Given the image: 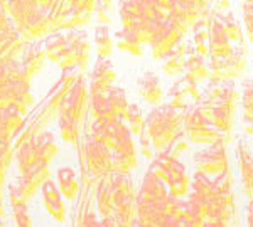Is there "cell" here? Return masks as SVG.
<instances>
[{"instance_id": "obj_52", "label": "cell", "mask_w": 253, "mask_h": 227, "mask_svg": "<svg viewBox=\"0 0 253 227\" xmlns=\"http://www.w3.org/2000/svg\"><path fill=\"white\" fill-rule=\"evenodd\" d=\"M83 227H101V222L98 221L96 216L93 212H88L86 217H84V224Z\"/></svg>"}, {"instance_id": "obj_55", "label": "cell", "mask_w": 253, "mask_h": 227, "mask_svg": "<svg viewBox=\"0 0 253 227\" xmlns=\"http://www.w3.org/2000/svg\"><path fill=\"white\" fill-rule=\"evenodd\" d=\"M162 227H186V224H184V221H182V219L169 217L164 222V226H162Z\"/></svg>"}, {"instance_id": "obj_18", "label": "cell", "mask_w": 253, "mask_h": 227, "mask_svg": "<svg viewBox=\"0 0 253 227\" xmlns=\"http://www.w3.org/2000/svg\"><path fill=\"white\" fill-rule=\"evenodd\" d=\"M34 148L38 160L42 162H51L52 158H56V155H58V145H56L54 135L49 131L41 133L38 138L34 140Z\"/></svg>"}, {"instance_id": "obj_53", "label": "cell", "mask_w": 253, "mask_h": 227, "mask_svg": "<svg viewBox=\"0 0 253 227\" xmlns=\"http://www.w3.org/2000/svg\"><path fill=\"white\" fill-rule=\"evenodd\" d=\"M96 9V19H98V22H101V24H107V22H110V15H107L105 14V9L107 7L105 5H100V7H95Z\"/></svg>"}, {"instance_id": "obj_37", "label": "cell", "mask_w": 253, "mask_h": 227, "mask_svg": "<svg viewBox=\"0 0 253 227\" xmlns=\"http://www.w3.org/2000/svg\"><path fill=\"white\" fill-rule=\"evenodd\" d=\"M59 130L63 140L69 141V143H76V136H78V128H76V121L66 113H63L59 118Z\"/></svg>"}, {"instance_id": "obj_11", "label": "cell", "mask_w": 253, "mask_h": 227, "mask_svg": "<svg viewBox=\"0 0 253 227\" xmlns=\"http://www.w3.org/2000/svg\"><path fill=\"white\" fill-rule=\"evenodd\" d=\"M182 78L186 81H189V83L198 84V86L208 83V79H210V69H208L206 58L196 54L194 49H191L186 58L184 76H182Z\"/></svg>"}, {"instance_id": "obj_50", "label": "cell", "mask_w": 253, "mask_h": 227, "mask_svg": "<svg viewBox=\"0 0 253 227\" xmlns=\"http://www.w3.org/2000/svg\"><path fill=\"white\" fill-rule=\"evenodd\" d=\"M231 7V0H211V9H213L216 14H224L228 12Z\"/></svg>"}, {"instance_id": "obj_17", "label": "cell", "mask_w": 253, "mask_h": 227, "mask_svg": "<svg viewBox=\"0 0 253 227\" xmlns=\"http://www.w3.org/2000/svg\"><path fill=\"white\" fill-rule=\"evenodd\" d=\"M26 29L31 32L32 37H41L51 31V19L44 9H34L26 20Z\"/></svg>"}, {"instance_id": "obj_4", "label": "cell", "mask_w": 253, "mask_h": 227, "mask_svg": "<svg viewBox=\"0 0 253 227\" xmlns=\"http://www.w3.org/2000/svg\"><path fill=\"white\" fill-rule=\"evenodd\" d=\"M230 141L231 140H221L218 143H213L210 147L199 150L194 155L196 172H201L211 178L228 172L230 170V163H228L226 148L230 145Z\"/></svg>"}, {"instance_id": "obj_42", "label": "cell", "mask_w": 253, "mask_h": 227, "mask_svg": "<svg viewBox=\"0 0 253 227\" xmlns=\"http://www.w3.org/2000/svg\"><path fill=\"white\" fill-rule=\"evenodd\" d=\"M17 187L20 190V194H22V197L26 198V202L27 200H31L32 197L38 194V190L41 185L39 184H36L34 180H32L31 177H27V175H22L20 177V180H19V184H17Z\"/></svg>"}, {"instance_id": "obj_28", "label": "cell", "mask_w": 253, "mask_h": 227, "mask_svg": "<svg viewBox=\"0 0 253 227\" xmlns=\"http://www.w3.org/2000/svg\"><path fill=\"white\" fill-rule=\"evenodd\" d=\"M169 106L170 108H174V109H177V111H186L187 108H189V103H191V99H189V96L186 95V89H184V79L182 78H179L175 83L170 86L169 89Z\"/></svg>"}, {"instance_id": "obj_7", "label": "cell", "mask_w": 253, "mask_h": 227, "mask_svg": "<svg viewBox=\"0 0 253 227\" xmlns=\"http://www.w3.org/2000/svg\"><path fill=\"white\" fill-rule=\"evenodd\" d=\"M86 103H88L86 86H84L83 79L76 81L68 95L66 104L63 106V113L69 115L78 123V121L83 120V116L86 115Z\"/></svg>"}, {"instance_id": "obj_41", "label": "cell", "mask_w": 253, "mask_h": 227, "mask_svg": "<svg viewBox=\"0 0 253 227\" xmlns=\"http://www.w3.org/2000/svg\"><path fill=\"white\" fill-rule=\"evenodd\" d=\"M182 221H184L186 227H206V219L191 207L186 200V205H184V214H182Z\"/></svg>"}, {"instance_id": "obj_5", "label": "cell", "mask_w": 253, "mask_h": 227, "mask_svg": "<svg viewBox=\"0 0 253 227\" xmlns=\"http://www.w3.org/2000/svg\"><path fill=\"white\" fill-rule=\"evenodd\" d=\"M182 39H184V35L166 19L164 22L159 26L152 42L149 44L150 54H152V58L156 61H161L166 54H169V52L179 44V40H182Z\"/></svg>"}, {"instance_id": "obj_39", "label": "cell", "mask_w": 253, "mask_h": 227, "mask_svg": "<svg viewBox=\"0 0 253 227\" xmlns=\"http://www.w3.org/2000/svg\"><path fill=\"white\" fill-rule=\"evenodd\" d=\"M242 12L245 22V35L253 46V0H242Z\"/></svg>"}, {"instance_id": "obj_3", "label": "cell", "mask_w": 253, "mask_h": 227, "mask_svg": "<svg viewBox=\"0 0 253 227\" xmlns=\"http://www.w3.org/2000/svg\"><path fill=\"white\" fill-rule=\"evenodd\" d=\"M182 131L189 143L203 147H210L221 140H231L230 135H223L211 125V121L203 115L196 103L191 104L182 115Z\"/></svg>"}, {"instance_id": "obj_58", "label": "cell", "mask_w": 253, "mask_h": 227, "mask_svg": "<svg viewBox=\"0 0 253 227\" xmlns=\"http://www.w3.org/2000/svg\"><path fill=\"white\" fill-rule=\"evenodd\" d=\"M3 182H5V167L0 165V190L3 187Z\"/></svg>"}, {"instance_id": "obj_34", "label": "cell", "mask_w": 253, "mask_h": 227, "mask_svg": "<svg viewBox=\"0 0 253 227\" xmlns=\"http://www.w3.org/2000/svg\"><path fill=\"white\" fill-rule=\"evenodd\" d=\"M89 20H91V12H76L75 9H68L63 12L59 27H81L86 26Z\"/></svg>"}, {"instance_id": "obj_29", "label": "cell", "mask_w": 253, "mask_h": 227, "mask_svg": "<svg viewBox=\"0 0 253 227\" xmlns=\"http://www.w3.org/2000/svg\"><path fill=\"white\" fill-rule=\"evenodd\" d=\"M161 61H162L161 63L162 71H164L169 78H179L181 74H184L186 58L179 54V52H175L174 49L170 51L169 54H166Z\"/></svg>"}, {"instance_id": "obj_36", "label": "cell", "mask_w": 253, "mask_h": 227, "mask_svg": "<svg viewBox=\"0 0 253 227\" xmlns=\"http://www.w3.org/2000/svg\"><path fill=\"white\" fill-rule=\"evenodd\" d=\"M208 63V69H210V79L208 81H214V83H223L224 79V59L219 56L210 54L206 58Z\"/></svg>"}, {"instance_id": "obj_49", "label": "cell", "mask_w": 253, "mask_h": 227, "mask_svg": "<svg viewBox=\"0 0 253 227\" xmlns=\"http://www.w3.org/2000/svg\"><path fill=\"white\" fill-rule=\"evenodd\" d=\"M182 79H184V78H182ZM184 89H186V95L189 96V99L193 101V103H196V101L201 98V91H203V89L199 88L198 84L189 83V81L184 79Z\"/></svg>"}, {"instance_id": "obj_45", "label": "cell", "mask_w": 253, "mask_h": 227, "mask_svg": "<svg viewBox=\"0 0 253 227\" xmlns=\"http://www.w3.org/2000/svg\"><path fill=\"white\" fill-rule=\"evenodd\" d=\"M12 157H14V153H12L9 140L0 138V165H3L7 168L12 162Z\"/></svg>"}, {"instance_id": "obj_1", "label": "cell", "mask_w": 253, "mask_h": 227, "mask_svg": "<svg viewBox=\"0 0 253 227\" xmlns=\"http://www.w3.org/2000/svg\"><path fill=\"white\" fill-rule=\"evenodd\" d=\"M182 131V113L169 104L156 106L145 118V133L149 135L152 148L164 152L170 147L175 136Z\"/></svg>"}, {"instance_id": "obj_56", "label": "cell", "mask_w": 253, "mask_h": 227, "mask_svg": "<svg viewBox=\"0 0 253 227\" xmlns=\"http://www.w3.org/2000/svg\"><path fill=\"white\" fill-rule=\"evenodd\" d=\"M32 3H34L38 9H44V10H47L49 7H51V0H31Z\"/></svg>"}, {"instance_id": "obj_43", "label": "cell", "mask_w": 253, "mask_h": 227, "mask_svg": "<svg viewBox=\"0 0 253 227\" xmlns=\"http://www.w3.org/2000/svg\"><path fill=\"white\" fill-rule=\"evenodd\" d=\"M58 64L63 67V69H71L73 66L78 64V54H76V49L73 44L66 42V49H64L63 54H61Z\"/></svg>"}, {"instance_id": "obj_2", "label": "cell", "mask_w": 253, "mask_h": 227, "mask_svg": "<svg viewBox=\"0 0 253 227\" xmlns=\"http://www.w3.org/2000/svg\"><path fill=\"white\" fill-rule=\"evenodd\" d=\"M208 221H219L230 226L236 224V198L231 170L211 178L210 217Z\"/></svg>"}, {"instance_id": "obj_40", "label": "cell", "mask_w": 253, "mask_h": 227, "mask_svg": "<svg viewBox=\"0 0 253 227\" xmlns=\"http://www.w3.org/2000/svg\"><path fill=\"white\" fill-rule=\"evenodd\" d=\"M242 109L243 115H253V78L243 79L242 83Z\"/></svg>"}, {"instance_id": "obj_14", "label": "cell", "mask_w": 253, "mask_h": 227, "mask_svg": "<svg viewBox=\"0 0 253 227\" xmlns=\"http://www.w3.org/2000/svg\"><path fill=\"white\" fill-rule=\"evenodd\" d=\"M115 69H113L112 63L107 61L105 58H100L98 63L95 64V69H93V79H91V95H101V93H107L110 86H113V81H115Z\"/></svg>"}, {"instance_id": "obj_9", "label": "cell", "mask_w": 253, "mask_h": 227, "mask_svg": "<svg viewBox=\"0 0 253 227\" xmlns=\"http://www.w3.org/2000/svg\"><path fill=\"white\" fill-rule=\"evenodd\" d=\"M248 66V47L247 44H236L228 58H224V79L235 81L242 78Z\"/></svg>"}, {"instance_id": "obj_19", "label": "cell", "mask_w": 253, "mask_h": 227, "mask_svg": "<svg viewBox=\"0 0 253 227\" xmlns=\"http://www.w3.org/2000/svg\"><path fill=\"white\" fill-rule=\"evenodd\" d=\"M58 184H59L61 195H64L68 200H75L76 195H78V189H80L75 170L69 168V167L59 168L58 170Z\"/></svg>"}, {"instance_id": "obj_27", "label": "cell", "mask_w": 253, "mask_h": 227, "mask_svg": "<svg viewBox=\"0 0 253 227\" xmlns=\"http://www.w3.org/2000/svg\"><path fill=\"white\" fill-rule=\"evenodd\" d=\"M115 123H103V121H95L93 125V133L91 136L98 140L100 143H103L110 152L115 150Z\"/></svg>"}, {"instance_id": "obj_54", "label": "cell", "mask_w": 253, "mask_h": 227, "mask_svg": "<svg viewBox=\"0 0 253 227\" xmlns=\"http://www.w3.org/2000/svg\"><path fill=\"white\" fill-rule=\"evenodd\" d=\"M245 219H247V227H253V198H250L245 210Z\"/></svg>"}, {"instance_id": "obj_10", "label": "cell", "mask_w": 253, "mask_h": 227, "mask_svg": "<svg viewBox=\"0 0 253 227\" xmlns=\"http://www.w3.org/2000/svg\"><path fill=\"white\" fill-rule=\"evenodd\" d=\"M233 44L230 42V39L224 34V29L218 19V14L214 12L213 22L210 26V54L219 56V58H228L233 52Z\"/></svg>"}, {"instance_id": "obj_32", "label": "cell", "mask_w": 253, "mask_h": 227, "mask_svg": "<svg viewBox=\"0 0 253 227\" xmlns=\"http://www.w3.org/2000/svg\"><path fill=\"white\" fill-rule=\"evenodd\" d=\"M66 49V35L63 34H52L49 35L44 42V52H46V58H49L54 63H58L63 51Z\"/></svg>"}, {"instance_id": "obj_57", "label": "cell", "mask_w": 253, "mask_h": 227, "mask_svg": "<svg viewBox=\"0 0 253 227\" xmlns=\"http://www.w3.org/2000/svg\"><path fill=\"white\" fill-rule=\"evenodd\" d=\"M206 227H230V226L224 224V222H219V221H208Z\"/></svg>"}, {"instance_id": "obj_16", "label": "cell", "mask_w": 253, "mask_h": 227, "mask_svg": "<svg viewBox=\"0 0 253 227\" xmlns=\"http://www.w3.org/2000/svg\"><path fill=\"white\" fill-rule=\"evenodd\" d=\"M22 125V115L15 106H7L0 109V138L9 140L14 131H17Z\"/></svg>"}, {"instance_id": "obj_35", "label": "cell", "mask_w": 253, "mask_h": 227, "mask_svg": "<svg viewBox=\"0 0 253 227\" xmlns=\"http://www.w3.org/2000/svg\"><path fill=\"white\" fill-rule=\"evenodd\" d=\"M95 44H96V52L100 58H105L107 59L113 51V42H112V37H110V32H108V27L105 26H100L96 29V34H95Z\"/></svg>"}, {"instance_id": "obj_33", "label": "cell", "mask_w": 253, "mask_h": 227, "mask_svg": "<svg viewBox=\"0 0 253 227\" xmlns=\"http://www.w3.org/2000/svg\"><path fill=\"white\" fill-rule=\"evenodd\" d=\"M36 160H38V157H36L34 140H29L17 150V165L20 173H26Z\"/></svg>"}, {"instance_id": "obj_30", "label": "cell", "mask_w": 253, "mask_h": 227, "mask_svg": "<svg viewBox=\"0 0 253 227\" xmlns=\"http://www.w3.org/2000/svg\"><path fill=\"white\" fill-rule=\"evenodd\" d=\"M117 47L132 56H142L144 54V46L138 42V39L132 34L128 29H122L117 34Z\"/></svg>"}, {"instance_id": "obj_48", "label": "cell", "mask_w": 253, "mask_h": 227, "mask_svg": "<svg viewBox=\"0 0 253 227\" xmlns=\"http://www.w3.org/2000/svg\"><path fill=\"white\" fill-rule=\"evenodd\" d=\"M9 198H10L12 209L20 207V205H26V198L22 197V194H20L17 185H12V187L9 189Z\"/></svg>"}, {"instance_id": "obj_13", "label": "cell", "mask_w": 253, "mask_h": 227, "mask_svg": "<svg viewBox=\"0 0 253 227\" xmlns=\"http://www.w3.org/2000/svg\"><path fill=\"white\" fill-rule=\"evenodd\" d=\"M138 96L152 106H161L162 99H164V89L154 72H145L138 79Z\"/></svg>"}, {"instance_id": "obj_46", "label": "cell", "mask_w": 253, "mask_h": 227, "mask_svg": "<svg viewBox=\"0 0 253 227\" xmlns=\"http://www.w3.org/2000/svg\"><path fill=\"white\" fill-rule=\"evenodd\" d=\"M14 219H15V226L17 227H32L31 217L26 210V205H20V207L14 209Z\"/></svg>"}, {"instance_id": "obj_24", "label": "cell", "mask_w": 253, "mask_h": 227, "mask_svg": "<svg viewBox=\"0 0 253 227\" xmlns=\"http://www.w3.org/2000/svg\"><path fill=\"white\" fill-rule=\"evenodd\" d=\"M107 99L113 109V113L117 115V118L120 121H124L126 116V111H128V106H130L124 89L118 86H110L107 89Z\"/></svg>"}, {"instance_id": "obj_51", "label": "cell", "mask_w": 253, "mask_h": 227, "mask_svg": "<svg viewBox=\"0 0 253 227\" xmlns=\"http://www.w3.org/2000/svg\"><path fill=\"white\" fill-rule=\"evenodd\" d=\"M243 118V131L253 138V115H242Z\"/></svg>"}, {"instance_id": "obj_20", "label": "cell", "mask_w": 253, "mask_h": 227, "mask_svg": "<svg viewBox=\"0 0 253 227\" xmlns=\"http://www.w3.org/2000/svg\"><path fill=\"white\" fill-rule=\"evenodd\" d=\"M12 91H14V103H12V106L17 108V111L22 115L34 103L29 81H14L12 83Z\"/></svg>"}, {"instance_id": "obj_22", "label": "cell", "mask_w": 253, "mask_h": 227, "mask_svg": "<svg viewBox=\"0 0 253 227\" xmlns=\"http://www.w3.org/2000/svg\"><path fill=\"white\" fill-rule=\"evenodd\" d=\"M138 192L144 194V195L149 198H162V197L169 195V190H167L166 184L162 180H159L150 170L145 173L144 178H142V185H140V189H138Z\"/></svg>"}, {"instance_id": "obj_25", "label": "cell", "mask_w": 253, "mask_h": 227, "mask_svg": "<svg viewBox=\"0 0 253 227\" xmlns=\"http://www.w3.org/2000/svg\"><path fill=\"white\" fill-rule=\"evenodd\" d=\"M66 42L73 44L76 49V54H78V64L81 66V69L88 66L89 61V40L88 35L84 32H71V34L66 35Z\"/></svg>"}, {"instance_id": "obj_23", "label": "cell", "mask_w": 253, "mask_h": 227, "mask_svg": "<svg viewBox=\"0 0 253 227\" xmlns=\"http://www.w3.org/2000/svg\"><path fill=\"white\" fill-rule=\"evenodd\" d=\"M218 19H219V22H221L226 37L230 39V42L231 44H242L245 34H243L242 26H240V22L236 20L233 12L228 10V12H224V14H218Z\"/></svg>"}, {"instance_id": "obj_47", "label": "cell", "mask_w": 253, "mask_h": 227, "mask_svg": "<svg viewBox=\"0 0 253 227\" xmlns=\"http://www.w3.org/2000/svg\"><path fill=\"white\" fill-rule=\"evenodd\" d=\"M138 138H140V152H142V157L147 158V160H152L154 157H156V153H154V148H152V143H150V138L149 135L144 131L138 135Z\"/></svg>"}, {"instance_id": "obj_44", "label": "cell", "mask_w": 253, "mask_h": 227, "mask_svg": "<svg viewBox=\"0 0 253 227\" xmlns=\"http://www.w3.org/2000/svg\"><path fill=\"white\" fill-rule=\"evenodd\" d=\"M189 147H191V145H189V141H187V138H186L184 131H181L177 136H175L174 141L170 143V147L167 148V150H169V152L172 153V155L179 157L181 153L187 152V150H189Z\"/></svg>"}, {"instance_id": "obj_38", "label": "cell", "mask_w": 253, "mask_h": 227, "mask_svg": "<svg viewBox=\"0 0 253 227\" xmlns=\"http://www.w3.org/2000/svg\"><path fill=\"white\" fill-rule=\"evenodd\" d=\"M22 175H27L31 177L32 180L36 182V184H39L41 187H42L44 182L49 180V168H47V162H42V160H36L34 163H32V167L27 170L26 173H22Z\"/></svg>"}, {"instance_id": "obj_26", "label": "cell", "mask_w": 253, "mask_h": 227, "mask_svg": "<svg viewBox=\"0 0 253 227\" xmlns=\"http://www.w3.org/2000/svg\"><path fill=\"white\" fill-rule=\"evenodd\" d=\"M96 200H98V209H100L101 216L112 217L113 216V197H112V185L110 180L103 178V180L98 184L96 189Z\"/></svg>"}, {"instance_id": "obj_15", "label": "cell", "mask_w": 253, "mask_h": 227, "mask_svg": "<svg viewBox=\"0 0 253 227\" xmlns=\"http://www.w3.org/2000/svg\"><path fill=\"white\" fill-rule=\"evenodd\" d=\"M44 58H46V52L39 44H31L29 47H26V51L22 52V67L26 72L31 76H36L38 72L42 69Z\"/></svg>"}, {"instance_id": "obj_59", "label": "cell", "mask_w": 253, "mask_h": 227, "mask_svg": "<svg viewBox=\"0 0 253 227\" xmlns=\"http://www.w3.org/2000/svg\"><path fill=\"white\" fill-rule=\"evenodd\" d=\"M132 227H149V226L142 224V222H140V221H137V219H135V222H133V226H132Z\"/></svg>"}, {"instance_id": "obj_8", "label": "cell", "mask_w": 253, "mask_h": 227, "mask_svg": "<svg viewBox=\"0 0 253 227\" xmlns=\"http://www.w3.org/2000/svg\"><path fill=\"white\" fill-rule=\"evenodd\" d=\"M236 155H238V168L240 178H242L243 195L253 198V155L243 140H240L238 145H236Z\"/></svg>"}, {"instance_id": "obj_6", "label": "cell", "mask_w": 253, "mask_h": 227, "mask_svg": "<svg viewBox=\"0 0 253 227\" xmlns=\"http://www.w3.org/2000/svg\"><path fill=\"white\" fill-rule=\"evenodd\" d=\"M84 152H86L88 168L95 177H105L112 172V152L103 143L89 136Z\"/></svg>"}, {"instance_id": "obj_21", "label": "cell", "mask_w": 253, "mask_h": 227, "mask_svg": "<svg viewBox=\"0 0 253 227\" xmlns=\"http://www.w3.org/2000/svg\"><path fill=\"white\" fill-rule=\"evenodd\" d=\"M91 111H93V116H95L96 121H103V123H113V121H118L117 115L113 113V109L107 99V93L91 95Z\"/></svg>"}, {"instance_id": "obj_12", "label": "cell", "mask_w": 253, "mask_h": 227, "mask_svg": "<svg viewBox=\"0 0 253 227\" xmlns=\"http://www.w3.org/2000/svg\"><path fill=\"white\" fill-rule=\"evenodd\" d=\"M41 192H42V202L49 216L54 217V221L63 222L66 219V209H64L63 198H61V194L58 187L54 185V182H44L42 187H41Z\"/></svg>"}, {"instance_id": "obj_31", "label": "cell", "mask_w": 253, "mask_h": 227, "mask_svg": "<svg viewBox=\"0 0 253 227\" xmlns=\"http://www.w3.org/2000/svg\"><path fill=\"white\" fill-rule=\"evenodd\" d=\"M124 121H126V127H128L133 136H138L140 133L145 131V116L140 106H137V104H130Z\"/></svg>"}]
</instances>
